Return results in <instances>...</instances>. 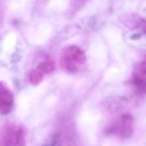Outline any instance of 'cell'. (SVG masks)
<instances>
[{
  "mask_svg": "<svg viewBox=\"0 0 146 146\" xmlns=\"http://www.w3.org/2000/svg\"><path fill=\"white\" fill-rule=\"evenodd\" d=\"M86 62V56L81 48L76 46H69L63 51L60 64L66 71L75 74L83 68Z\"/></svg>",
  "mask_w": 146,
  "mask_h": 146,
  "instance_id": "6da1fadb",
  "label": "cell"
},
{
  "mask_svg": "<svg viewBox=\"0 0 146 146\" xmlns=\"http://www.w3.org/2000/svg\"><path fill=\"white\" fill-rule=\"evenodd\" d=\"M134 120L131 114L125 113L107 128L106 132L108 135H113L121 139H127L133 133Z\"/></svg>",
  "mask_w": 146,
  "mask_h": 146,
  "instance_id": "7a4b0ae2",
  "label": "cell"
},
{
  "mask_svg": "<svg viewBox=\"0 0 146 146\" xmlns=\"http://www.w3.org/2000/svg\"><path fill=\"white\" fill-rule=\"evenodd\" d=\"M25 133L19 125H6L0 132V146H25Z\"/></svg>",
  "mask_w": 146,
  "mask_h": 146,
  "instance_id": "3957f363",
  "label": "cell"
},
{
  "mask_svg": "<svg viewBox=\"0 0 146 146\" xmlns=\"http://www.w3.org/2000/svg\"><path fill=\"white\" fill-rule=\"evenodd\" d=\"M14 95L4 83L0 81V114L7 115L14 106Z\"/></svg>",
  "mask_w": 146,
  "mask_h": 146,
  "instance_id": "277c9868",
  "label": "cell"
},
{
  "mask_svg": "<svg viewBox=\"0 0 146 146\" xmlns=\"http://www.w3.org/2000/svg\"><path fill=\"white\" fill-rule=\"evenodd\" d=\"M125 23L129 28L146 35V19L138 15H129L125 18Z\"/></svg>",
  "mask_w": 146,
  "mask_h": 146,
  "instance_id": "5b68a950",
  "label": "cell"
},
{
  "mask_svg": "<svg viewBox=\"0 0 146 146\" xmlns=\"http://www.w3.org/2000/svg\"><path fill=\"white\" fill-rule=\"evenodd\" d=\"M133 84L137 93L142 95L146 94V76L135 73L133 78Z\"/></svg>",
  "mask_w": 146,
  "mask_h": 146,
  "instance_id": "8992f818",
  "label": "cell"
},
{
  "mask_svg": "<svg viewBox=\"0 0 146 146\" xmlns=\"http://www.w3.org/2000/svg\"><path fill=\"white\" fill-rule=\"evenodd\" d=\"M44 76H45V74L36 67L35 69L32 70L30 72L29 81L33 85H38L43 81Z\"/></svg>",
  "mask_w": 146,
  "mask_h": 146,
  "instance_id": "52a82bcc",
  "label": "cell"
},
{
  "mask_svg": "<svg viewBox=\"0 0 146 146\" xmlns=\"http://www.w3.org/2000/svg\"><path fill=\"white\" fill-rule=\"evenodd\" d=\"M36 67L46 75L54 71L55 69V64L51 61H46L40 63Z\"/></svg>",
  "mask_w": 146,
  "mask_h": 146,
  "instance_id": "ba28073f",
  "label": "cell"
},
{
  "mask_svg": "<svg viewBox=\"0 0 146 146\" xmlns=\"http://www.w3.org/2000/svg\"><path fill=\"white\" fill-rule=\"evenodd\" d=\"M136 73L141 74V75L146 76V56L140 62L138 67V71Z\"/></svg>",
  "mask_w": 146,
  "mask_h": 146,
  "instance_id": "9c48e42d",
  "label": "cell"
}]
</instances>
